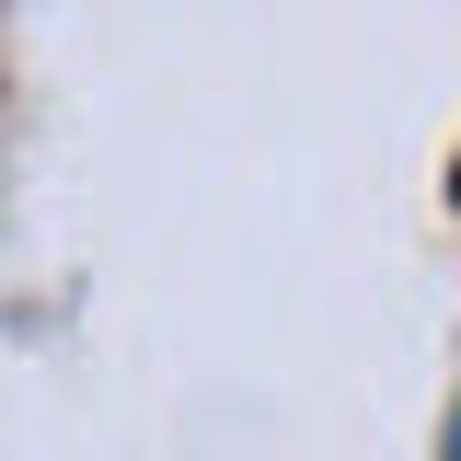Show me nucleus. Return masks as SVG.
Masks as SVG:
<instances>
[{
  "label": "nucleus",
  "instance_id": "obj_1",
  "mask_svg": "<svg viewBox=\"0 0 461 461\" xmlns=\"http://www.w3.org/2000/svg\"><path fill=\"white\" fill-rule=\"evenodd\" d=\"M450 208H461V162H450Z\"/></svg>",
  "mask_w": 461,
  "mask_h": 461
}]
</instances>
